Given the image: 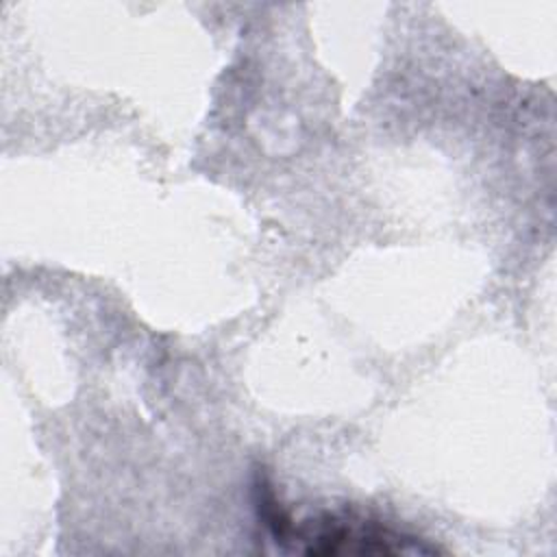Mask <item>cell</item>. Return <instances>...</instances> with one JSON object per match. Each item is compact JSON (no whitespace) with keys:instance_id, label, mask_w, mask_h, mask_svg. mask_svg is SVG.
Here are the masks:
<instances>
[{"instance_id":"cell-1","label":"cell","mask_w":557,"mask_h":557,"mask_svg":"<svg viewBox=\"0 0 557 557\" xmlns=\"http://www.w3.org/2000/svg\"><path fill=\"white\" fill-rule=\"evenodd\" d=\"M265 520L276 542H289L294 550L305 555H424L437 550L413 535L355 516L324 513L296 524L272 507Z\"/></svg>"}]
</instances>
